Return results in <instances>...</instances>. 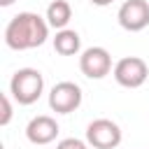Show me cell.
I'll return each mask as SVG.
<instances>
[{
    "mask_svg": "<svg viewBox=\"0 0 149 149\" xmlns=\"http://www.w3.org/2000/svg\"><path fill=\"white\" fill-rule=\"evenodd\" d=\"M49 37V23L44 16L35 12H19L16 16L9 19L5 28V42L14 51H26L42 47Z\"/></svg>",
    "mask_w": 149,
    "mask_h": 149,
    "instance_id": "cell-1",
    "label": "cell"
},
{
    "mask_svg": "<svg viewBox=\"0 0 149 149\" xmlns=\"http://www.w3.org/2000/svg\"><path fill=\"white\" fill-rule=\"evenodd\" d=\"M44 91V77L35 68H21L12 74L9 81V93L19 105H33L40 100Z\"/></svg>",
    "mask_w": 149,
    "mask_h": 149,
    "instance_id": "cell-2",
    "label": "cell"
},
{
    "mask_svg": "<svg viewBox=\"0 0 149 149\" xmlns=\"http://www.w3.org/2000/svg\"><path fill=\"white\" fill-rule=\"evenodd\" d=\"M114 79L123 88H140L149 77V65L140 56H126L114 65Z\"/></svg>",
    "mask_w": 149,
    "mask_h": 149,
    "instance_id": "cell-3",
    "label": "cell"
},
{
    "mask_svg": "<svg viewBox=\"0 0 149 149\" xmlns=\"http://www.w3.org/2000/svg\"><path fill=\"white\" fill-rule=\"evenodd\" d=\"M121 137V128L112 119H93L86 126V142L93 149H116Z\"/></svg>",
    "mask_w": 149,
    "mask_h": 149,
    "instance_id": "cell-4",
    "label": "cell"
},
{
    "mask_svg": "<svg viewBox=\"0 0 149 149\" xmlns=\"http://www.w3.org/2000/svg\"><path fill=\"white\" fill-rule=\"evenodd\" d=\"M81 105V88L74 81H58L49 91V107L56 114H70Z\"/></svg>",
    "mask_w": 149,
    "mask_h": 149,
    "instance_id": "cell-5",
    "label": "cell"
},
{
    "mask_svg": "<svg viewBox=\"0 0 149 149\" xmlns=\"http://www.w3.org/2000/svg\"><path fill=\"white\" fill-rule=\"evenodd\" d=\"M119 26L128 33H140L149 26V2L147 0H126L116 12Z\"/></svg>",
    "mask_w": 149,
    "mask_h": 149,
    "instance_id": "cell-6",
    "label": "cell"
},
{
    "mask_svg": "<svg viewBox=\"0 0 149 149\" xmlns=\"http://www.w3.org/2000/svg\"><path fill=\"white\" fill-rule=\"evenodd\" d=\"M79 70L88 79H102L112 70V56L105 47H88L79 56Z\"/></svg>",
    "mask_w": 149,
    "mask_h": 149,
    "instance_id": "cell-7",
    "label": "cell"
},
{
    "mask_svg": "<svg viewBox=\"0 0 149 149\" xmlns=\"http://www.w3.org/2000/svg\"><path fill=\"white\" fill-rule=\"evenodd\" d=\"M58 130H61V128H58V123H56L54 116L40 114V116H35V119L28 121V126H26V137H28V142H33V144H49V142L56 140Z\"/></svg>",
    "mask_w": 149,
    "mask_h": 149,
    "instance_id": "cell-8",
    "label": "cell"
},
{
    "mask_svg": "<svg viewBox=\"0 0 149 149\" xmlns=\"http://www.w3.org/2000/svg\"><path fill=\"white\" fill-rule=\"evenodd\" d=\"M47 23H49V28H56V30H63V28H68V23H70V19H72V7H70V2H65V0H54L49 7H47Z\"/></svg>",
    "mask_w": 149,
    "mask_h": 149,
    "instance_id": "cell-9",
    "label": "cell"
},
{
    "mask_svg": "<svg viewBox=\"0 0 149 149\" xmlns=\"http://www.w3.org/2000/svg\"><path fill=\"white\" fill-rule=\"evenodd\" d=\"M54 49H56L61 56H74V54H79V49H81V37H79V33H77V30H70V28L56 30Z\"/></svg>",
    "mask_w": 149,
    "mask_h": 149,
    "instance_id": "cell-10",
    "label": "cell"
},
{
    "mask_svg": "<svg viewBox=\"0 0 149 149\" xmlns=\"http://www.w3.org/2000/svg\"><path fill=\"white\" fill-rule=\"evenodd\" d=\"M0 105H2V112H0V126H7L12 121V102H9V95L2 93L0 95Z\"/></svg>",
    "mask_w": 149,
    "mask_h": 149,
    "instance_id": "cell-11",
    "label": "cell"
},
{
    "mask_svg": "<svg viewBox=\"0 0 149 149\" xmlns=\"http://www.w3.org/2000/svg\"><path fill=\"white\" fill-rule=\"evenodd\" d=\"M86 144H88V142H84V140H77V137H65V140H61V142L56 144V149H88Z\"/></svg>",
    "mask_w": 149,
    "mask_h": 149,
    "instance_id": "cell-12",
    "label": "cell"
},
{
    "mask_svg": "<svg viewBox=\"0 0 149 149\" xmlns=\"http://www.w3.org/2000/svg\"><path fill=\"white\" fill-rule=\"evenodd\" d=\"M93 5H98V7H107V5H112L114 0H91Z\"/></svg>",
    "mask_w": 149,
    "mask_h": 149,
    "instance_id": "cell-13",
    "label": "cell"
},
{
    "mask_svg": "<svg viewBox=\"0 0 149 149\" xmlns=\"http://www.w3.org/2000/svg\"><path fill=\"white\" fill-rule=\"evenodd\" d=\"M0 5L2 7H9V5H14V0H0Z\"/></svg>",
    "mask_w": 149,
    "mask_h": 149,
    "instance_id": "cell-14",
    "label": "cell"
}]
</instances>
